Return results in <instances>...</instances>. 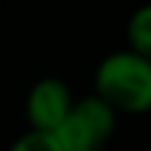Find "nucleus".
Here are the masks:
<instances>
[{"instance_id": "1", "label": "nucleus", "mask_w": 151, "mask_h": 151, "mask_svg": "<svg viewBox=\"0 0 151 151\" xmlns=\"http://www.w3.org/2000/svg\"><path fill=\"white\" fill-rule=\"evenodd\" d=\"M94 94L116 113H151V59L134 50H116L94 68Z\"/></svg>"}, {"instance_id": "2", "label": "nucleus", "mask_w": 151, "mask_h": 151, "mask_svg": "<svg viewBox=\"0 0 151 151\" xmlns=\"http://www.w3.org/2000/svg\"><path fill=\"white\" fill-rule=\"evenodd\" d=\"M118 125V113L94 92L73 99L54 139L64 151H104Z\"/></svg>"}, {"instance_id": "3", "label": "nucleus", "mask_w": 151, "mask_h": 151, "mask_svg": "<svg viewBox=\"0 0 151 151\" xmlns=\"http://www.w3.org/2000/svg\"><path fill=\"white\" fill-rule=\"evenodd\" d=\"M71 104H73L71 87L61 78L45 76V78L35 80L31 85V90L26 94V104H24L28 130L54 134L57 127L64 123Z\"/></svg>"}, {"instance_id": "4", "label": "nucleus", "mask_w": 151, "mask_h": 151, "mask_svg": "<svg viewBox=\"0 0 151 151\" xmlns=\"http://www.w3.org/2000/svg\"><path fill=\"white\" fill-rule=\"evenodd\" d=\"M125 40L130 50L151 59V2L139 5L130 14L125 26Z\"/></svg>"}, {"instance_id": "5", "label": "nucleus", "mask_w": 151, "mask_h": 151, "mask_svg": "<svg viewBox=\"0 0 151 151\" xmlns=\"http://www.w3.org/2000/svg\"><path fill=\"white\" fill-rule=\"evenodd\" d=\"M7 151H64V149L59 146L54 134L38 132V130H26L24 134H19L7 146Z\"/></svg>"}]
</instances>
